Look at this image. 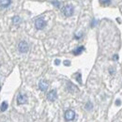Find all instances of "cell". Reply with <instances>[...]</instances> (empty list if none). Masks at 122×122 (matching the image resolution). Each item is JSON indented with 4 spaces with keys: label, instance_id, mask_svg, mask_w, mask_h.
Listing matches in <instances>:
<instances>
[{
    "label": "cell",
    "instance_id": "ba28073f",
    "mask_svg": "<svg viewBox=\"0 0 122 122\" xmlns=\"http://www.w3.org/2000/svg\"><path fill=\"white\" fill-rule=\"evenodd\" d=\"M10 2H11V0H0V7L7 8L10 5Z\"/></svg>",
    "mask_w": 122,
    "mask_h": 122
},
{
    "label": "cell",
    "instance_id": "8992f818",
    "mask_svg": "<svg viewBox=\"0 0 122 122\" xmlns=\"http://www.w3.org/2000/svg\"><path fill=\"white\" fill-rule=\"evenodd\" d=\"M47 99L49 101H51V102L56 101V90H51L47 95Z\"/></svg>",
    "mask_w": 122,
    "mask_h": 122
},
{
    "label": "cell",
    "instance_id": "2e32d148",
    "mask_svg": "<svg viewBox=\"0 0 122 122\" xmlns=\"http://www.w3.org/2000/svg\"><path fill=\"white\" fill-rule=\"evenodd\" d=\"M55 63H56V65H59V63H60V61L58 60V59H56V60L55 61Z\"/></svg>",
    "mask_w": 122,
    "mask_h": 122
},
{
    "label": "cell",
    "instance_id": "5bb4252c",
    "mask_svg": "<svg viewBox=\"0 0 122 122\" xmlns=\"http://www.w3.org/2000/svg\"><path fill=\"white\" fill-rule=\"evenodd\" d=\"M53 4H54L55 6H56V7H59V6H60V3H59V2H57V1H56V2H53Z\"/></svg>",
    "mask_w": 122,
    "mask_h": 122
},
{
    "label": "cell",
    "instance_id": "5b68a950",
    "mask_svg": "<svg viewBox=\"0 0 122 122\" xmlns=\"http://www.w3.org/2000/svg\"><path fill=\"white\" fill-rule=\"evenodd\" d=\"M26 102H27L26 96H25V95H23V94H19V95H18V97H17V102H18L19 104H24V103H25Z\"/></svg>",
    "mask_w": 122,
    "mask_h": 122
},
{
    "label": "cell",
    "instance_id": "277c9868",
    "mask_svg": "<svg viewBox=\"0 0 122 122\" xmlns=\"http://www.w3.org/2000/svg\"><path fill=\"white\" fill-rule=\"evenodd\" d=\"M74 117H75V113H74V111H72V110H68V111L65 113V119L68 120V121L72 120V119L74 118Z\"/></svg>",
    "mask_w": 122,
    "mask_h": 122
},
{
    "label": "cell",
    "instance_id": "7a4b0ae2",
    "mask_svg": "<svg viewBox=\"0 0 122 122\" xmlns=\"http://www.w3.org/2000/svg\"><path fill=\"white\" fill-rule=\"evenodd\" d=\"M35 25L37 29H43L46 25V22L42 18H38L35 22Z\"/></svg>",
    "mask_w": 122,
    "mask_h": 122
},
{
    "label": "cell",
    "instance_id": "ac0fdd59",
    "mask_svg": "<svg viewBox=\"0 0 122 122\" xmlns=\"http://www.w3.org/2000/svg\"><path fill=\"white\" fill-rule=\"evenodd\" d=\"M114 59L117 60V56H114Z\"/></svg>",
    "mask_w": 122,
    "mask_h": 122
},
{
    "label": "cell",
    "instance_id": "4fadbf2b",
    "mask_svg": "<svg viewBox=\"0 0 122 122\" xmlns=\"http://www.w3.org/2000/svg\"><path fill=\"white\" fill-rule=\"evenodd\" d=\"M86 109H91V108H92V104L90 103V102H88V103L86 105Z\"/></svg>",
    "mask_w": 122,
    "mask_h": 122
},
{
    "label": "cell",
    "instance_id": "9c48e42d",
    "mask_svg": "<svg viewBox=\"0 0 122 122\" xmlns=\"http://www.w3.org/2000/svg\"><path fill=\"white\" fill-rule=\"evenodd\" d=\"M83 50H84V47H83V46H82V47H79V48H77L76 50L73 51V54H74L75 56H78V55H80V54L83 52Z\"/></svg>",
    "mask_w": 122,
    "mask_h": 122
},
{
    "label": "cell",
    "instance_id": "8fae6325",
    "mask_svg": "<svg viewBox=\"0 0 122 122\" xmlns=\"http://www.w3.org/2000/svg\"><path fill=\"white\" fill-rule=\"evenodd\" d=\"M19 23H20V18L15 16V17L13 18V24H14V25H17V24H19Z\"/></svg>",
    "mask_w": 122,
    "mask_h": 122
},
{
    "label": "cell",
    "instance_id": "9a60e30c",
    "mask_svg": "<svg viewBox=\"0 0 122 122\" xmlns=\"http://www.w3.org/2000/svg\"><path fill=\"white\" fill-rule=\"evenodd\" d=\"M64 64H65V65H66V66H70V64H71V62H70V61H64Z\"/></svg>",
    "mask_w": 122,
    "mask_h": 122
},
{
    "label": "cell",
    "instance_id": "3957f363",
    "mask_svg": "<svg viewBox=\"0 0 122 122\" xmlns=\"http://www.w3.org/2000/svg\"><path fill=\"white\" fill-rule=\"evenodd\" d=\"M18 49L21 53H26L28 51V44L25 41H21L18 44Z\"/></svg>",
    "mask_w": 122,
    "mask_h": 122
},
{
    "label": "cell",
    "instance_id": "52a82bcc",
    "mask_svg": "<svg viewBox=\"0 0 122 122\" xmlns=\"http://www.w3.org/2000/svg\"><path fill=\"white\" fill-rule=\"evenodd\" d=\"M39 87L41 91H46V89L48 88V83L46 82L45 80H41L39 84Z\"/></svg>",
    "mask_w": 122,
    "mask_h": 122
},
{
    "label": "cell",
    "instance_id": "6da1fadb",
    "mask_svg": "<svg viewBox=\"0 0 122 122\" xmlns=\"http://www.w3.org/2000/svg\"><path fill=\"white\" fill-rule=\"evenodd\" d=\"M63 13L66 17H70L73 14V7L71 5H66L63 8Z\"/></svg>",
    "mask_w": 122,
    "mask_h": 122
},
{
    "label": "cell",
    "instance_id": "7c38bea8",
    "mask_svg": "<svg viewBox=\"0 0 122 122\" xmlns=\"http://www.w3.org/2000/svg\"><path fill=\"white\" fill-rule=\"evenodd\" d=\"M100 2L102 4H109L111 2V0H100Z\"/></svg>",
    "mask_w": 122,
    "mask_h": 122
},
{
    "label": "cell",
    "instance_id": "e0dca14e",
    "mask_svg": "<svg viewBox=\"0 0 122 122\" xmlns=\"http://www.w3.org/2000/svg\"><path fill=\"white\" fill-rule=\"evenodd\" d=\"M120 104V101H117V105H119Z\"/></svg>",
    "mask_w": 122,
    "mask_h": 122
},
{
    "label": "cell",
    "instance_id": "30bf717a",
    "mask_svg": "<svg viewBox=\"0 0 122 122\" xmlns=\"http://www.w3.org/2000/svg\"><path fill=\"white\" fill-rule=\"evenodd\" d=\"M7 108H8V103H7L6 102H4L1 104V106H0V111H1V112L6 111V110H7Z\"/></svg>",
    "mask_w": 122,
    "mask_h": 122
}]
</instances>
